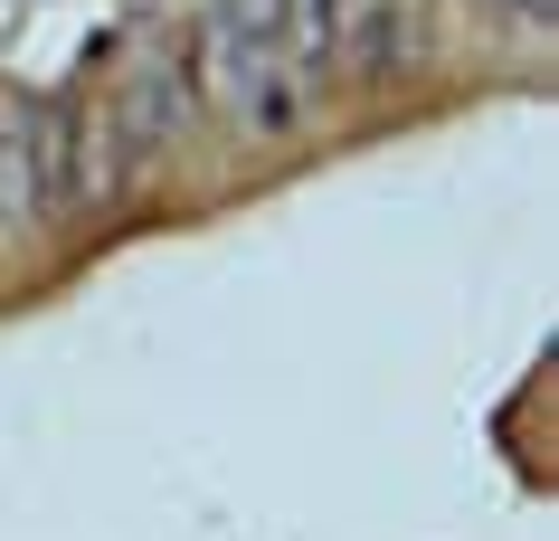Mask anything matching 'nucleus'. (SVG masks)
Returning a JSON list of instances; mask_svg holds the SVG:
<instances>
[{"mask_svg":"<svg viewBox=\"0 0 559 541\" xmlns=\"http://www.w3.org/2000/svg\"><path fill=\"white\" fill-rule=\"evenodd\" d=\"M180 115V67L171 58H143L133 67V86H123V162H152V152L171 143L162 124Z\"/></svg>","mask_w":559,"mask_h":541,"instance_id":"obj_2","label":"nucleus"},{"mask_svg":"<svg viewBox=\"0 0 559 541\" xmlns=\"http://www.w3.org/2000/svg\"><path fill=\"white\" fill-rule=\"evenodd\" d=\"M190 67H200V95L247 133H295L304 105H313V58H304L295 20L275 0H218L190 38Z\"/></svg>","mask_w":559,"mask_h":541,"instance_id":"obj_1","label":"nucleus"}]
</instances>
